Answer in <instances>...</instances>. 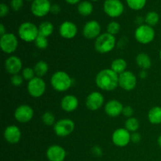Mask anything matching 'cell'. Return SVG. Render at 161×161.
Instances as JSON below:
<instances>
[{
	"instance_id": "cell-20",
	"label": "cell",
	"mask_w": 161,
	"mask_h": 161,
	"mask_svg": "<svg viewBox=\"0 0 161 161\" xmlns=\"http://www.w3.org/2000/svg\"><path fill=\"white\" fill-rule=\"evenodd\" d=\"M124 105L116 99L109 100L105 105V113L110 117H117L122 114Z\"/></svg>"
},
{
	"instance_id": "cell-3",
	"label": "cell",
	"mask_w": 161,
	"mask_h": 161,
	"mask_svg": "<svg viewBox=\"0 0 161 161\" xmlns=\"http://www.w3.org/2000/svg\"><path fill=\"white\" fill-rule=\"evenodd\" d=\"M116 45L115 36L108 32L101 34L94 42V49L100 53H108L113 51Z\"/></svg>"
},
{
	"instance_id": "cell-31",
	"label": "cell",
	"mask_w": 161,
	"mask_h": 161,
	"mask_svg": "<svg viewBox=\"0 0 161 161\" xmlns=\"http://www.w3.org/2000/svg\"><path fill=\"white\" fill-rule=\"evenodd\" d=\"M42 121L46 126L47 127H50V126H53L55 124L56 121V118L55 116L51 113V112H46L43 114L42 115Z\"/></svg>"
},
{
	"instance_id": "cell-34",
	"label": "cell",
	"mask_w": 161,
	"mask_h": 161,
	"mask_svg": "<svg viewBox=\"0 0 161 161\" xmlns=\"http://www.w3.org/2000/svg\"><path fill=\"white\" fill-rule=\"evenodd\" d=\"M120 30V25L117 21H111L107 25V32L113 36L118 34Z\"/></svg>"
},
{
	"instance_id": "cell-51",
	"label": "cell",
	"mask_w": 161,
	"mask_h": 161,
	"mask_svg": "<svg viewBox=\"0 0 161 161\" xmlns=\"http://www.w3.org/2000/svg\"></svg>"
},
{
	"instance_id": "cell-22",
	"label": "cell",
	"mask_w": 161,
	"mask_h": 161,
	"mask_svg": "<svg viewBox=\"0 0 161 161\" xmlns=\"http://www.w3.org/2000/svg\"><path fill=\"white\" fill-rule=\"evenodd\" d=\"M136 64L142 70H148L152 66V60L146 53H138L135 58Z\"/></svg>"
},
{
	"instance_id": "cell-50",
	"label": "cell",
	"mask_w": 161,
	"mask_h": 161,
	"mask_svg": "<svg viewBox=\"0 0 161 161\" xmlns=\"http://www.w3.org/2000/svg\"><path fill=\"white\" fill-rule=\"evenodd\" d=\"M28 161H33V160H28Z\"/></svg>"
},
{
	"instance_id": "cell-8",
	"label": "cell",
	"mask_w": 161,
	"mask_h": 161,
	"mask_svg": "<svg viewBox=\"0 0 161 161\" xmlns=\"http://www.w3.org/2000/svg\"><path fill=\"white\" fill-rule=\"evenodd\" d=\"M19 42L17 36L13 33H6L0 37V47L3 53L12 54L17 50Z\"/></svg>"
},
{
	"instance_id": "cell-6",
	"label": "cell",
	"mask_w": 161,
	"mask_h": 161,
	"mask_svg": "<svg viewBox=\"0 0 161 161\" xmlns=\"http://www.w3.org/2000/svg\"><path fill=\"white\" fill-rule=\"evenodd\" d=\"M53 127V131L57 136L65 138L74 131L75 124L72 119L69 118H64V119H61L57 121Z\"/></svg>"
},
{
	"instance_id": "cell-28",
	"label": "cell",
	"mask_w": 161,
	"mask_h": 161,
	"mask_svg": "<svg viewBox=\"0 0 161 161\" xmlns=\"http://www.w3.org/2000/svg\"><path fill=\"white\" fill-rule=\"evenodd\" d=\"M124 127L130 133L137 132L140 127L139 121L137 118L134 117V116L127 118V120L124 123Z\"/></svg>"
},
{
	"instance_id": "cell-15",
	"label": "cell",
	"mask_w": 161,
	"mask_h": 161,
	"mask_svg": "<svg viewBox=\"0 0 161 161\" xmlns=\"http://www.w3.org/2000/svg\"><path fill=\"white\" fill-rule=\"evenodd\" d=\"M102 27L97 20L86 22L83 28V35L87 39H96L101 35Z\"/></svg>"
},
{
	"instance_id": "cell-45",
	"label": "cell",
	"mask_w": 161,
	"mask_h": 161,
	"mask_svg": "<svg viewBox=\"0 0 161 161\" xmlns=\"http://www.w3.org/2000/svg\"><path fill=\"white\" fill-rule=\"evenodd\" d=\"M66 3H68L70 5H75L77 3H80V0H65Z\"/></svg>"
},
{
	"instance_id": "cell-49",
	"label": "cell",
	"mask_w": 161,
	"mask_h": 161,
	"mask_svg": "<svg viewBox=\"0 0 161 161\" xmlns=\"http://www.w3.org/2000/svg\"><path fill=\"white\" fill-rule=\"evenodd\" d=\"M27 1H32L33 2V1H34V0H27Z\"/></svg>"
},
{
	"instance_id": "cell-23",
	"label": "cell",
	"mask_w": 161,
	"mask_h": 161,
	"mask_svg": "<svg viewBox=\"0 0 161 161\" xmlns=\"http://www.w3.org/2000/svg\"><path fill=\"white\" fill-rule=\"evenodd\" d=\"M148 119L149 123L154 125L161 124V107L154 106L149 109L148 113Z\"/></svg>"
},
{
	"instance_id": "cell-32",
	"label": "cell",
	"mask_w": 161,
	"mask_h": 161,
	"mask_svg": "<svg viewBox=\"0 0 161 161\" xmlns=\"http://www.w3.org/2000/svg\"><path fill=\"white\" fill-rule=\"evenodd\" d=\"M35 45L39 50H44L48 47L49 46V41L48 38L45 37V36H42L41 35H39L36 39L35 40Z\"/></svg>"
},
{
	"instance_id": "cell-48",
	"label": "cell",
	"mask_w": 161,
	"mask_h": 161,
	"mask_svg": "<svg viewBox=\"0 0 161 161\" xmlns=\"http://www.w3.org/2000/svg\"><path fill=\"white\" fill-rule=\"evenodd\" d=\"M92 1H94V2H97V1H98V0H92Z\"/></svg>"
},
{
	"instance_id": "cell-30",
	"label": "cell",
	"mask_w": 161,
	"mask_h": 161,
	"mask_svg": "<svg viewBox=\"0 0 161 161\" xmlns=\"http://www.w3.org/2000/svg\"><path fill=\"white\" fill-rule=\"evenodd\" d=\"M147 0H126L129 8L133 10H141L145 7Z\"/></svg>"
},
{
	"instance_id": "cell-13",
	"label": "cell",
	"mask_w": 161,
	"mask_h": 161,
	"mask_svg": "<svg viewBox=\"0 0 161 161\" xmlns=\"http://www.w3.org/2000/svg\"><path fill=\"white\" fill-rule=\"evenodd\" d=\"M50 0H34L31 5V12L35 17H43L50 12Z\"/></svg>"
},
{
	"instance_id": "cell-5",
	"label": "cell",
	"mask_w": 161,
	"mask_h": 161,
	"mask_svg": "<svg viewBox=\"0 0 161 161\" xmlns=\"http://www.w3.org/2000/svg\"><path fill=\"white\" fill-rule=\"evenodd\" d=\"M155 35L153 28L146 24L138 26L135 31V39L142 45L151 43L155 39Z\"/></svg>"
},
{
	"instance_id": "cell-7",
	"label": "cell",
	"mask_w": 161,
	"mask_h": 161,
	"mask_svg": "<svg viewBox=\"0 0 161 161\" xmlns=\"http://www.w3.org/2000/svg\"><path fill=\"white\" fill-rule=\"evenodd\" d=\"M27 90L31 97L39 98L45 94L47 90V83L42 78L36 76L28 82Z\"/></svg>"
},
{
	"instance_id": "cell-43",
	"label": "cell",
	"mask_w": 161,
	"mask_h": 161,
	"mask_svg": "<svg viewBox=\"0 0 161 161\" xmlns=\"http://www.w3.org/2000/svg\"><path fill=\"white\" fill-rule=\"evenodd\" d=\"M6 28H5V26H4V25H3V24H1V25H0V36H3V35H5V34H6Z\"/></svg>"
},
{
	"instance_id": "cell-18",
	"label": "cell",
	"mask_w": 161,
	"mask_h": 161,
	"mask_svg": "<svg viewBox=\"0 0 161 161\" xmlns=\"http://www.w3.org/2000/svg\"><path fill=\"white\" fill-rule=\"evenodd\" d=\"M4 139L9 144H17L21 138V131L19 127L16 125H9L3 132Z\"/></svg>"
},
{
	"instance_id": "cell-44",
	"label": "cell",
	"mask_w": 161,
	"mask_h": 161,
	"mask_svg": "<svg viewBox=\"0 0 161 161\" xmlns=\"http://www.w3.org/2000/svg\"><path fill=\"white\" fill-rule=\"evenodd\" d=\"M143 21H145V19H143L142 17H136V20H135V23L138 24V26H139V25H143V24H142Z\"/></svg>"
},
{
	"instance_id": "cell-26",
	"label": "cell",
	"mask_w": 161,
	"mask_h": 161,
	"mask_svg": "<svg viewBox=\"0 0 161 161\" xmlns=\"http://www.w3.org/2000/svg\"><path fill=\"white\" fill-rule=\"evenodd\" d=\"M93 9H94V7H93L92 3L88 1L80 2L77 6V10L79 14L83 17H87L91 15L93 12Z\"/></svg>"
},
{
	"instance_id": "cell-35",
	"label": "cell",
	"mask_w": 161,
	"mask_h": 161,
	"mask_svg": "<svg viewBox=\"0 0 161 161\" xmlns=\"http://www.w3.org/2000/svg\"><path fill=\"white\" fill-rule=\"evenodd\" d=\"M24 78L20 74H16L11 76L10 83L13 86H21L22 83H24Z\"/></svg>"
},
{
	"instance_id": "cell-1",
	"label": "cell",
	"mask_w": 161,
	"mask_h": 161,
	"mask_svg": "<svg viewBox=\"0 0 161 161\" xmlns=\"http://www.w3.org/2000/svg\"><path fill=\"white\" fill-rule=\"evenodd\" d=\"M97 87L104 91H113L119 86V75L111 69L101 70L95 77Z\"/></svg>"
},
{
	"instance_id": "cell-2",
	"label": "cell",
	"mask_w": 161,
	"mask_h": 161,
	"mask_svg": "<svg viewBox=\"0 0 161 161\" xmlns=\"http://www.w3.org/2000/svg\"><path fill=\"white\" fill-rule=\"evenodd\" d=\"M50 84L53 89L58 92H65L72 87L73 80L64 71H57L50 78Z\"/></svg>"
},
{
	"instance_id": "cell-41",
	"label": "cell",
	"mask_w": 161,
	"mask_h": 161,
	"mask_svg": "<svg viewBox=\"0 0 161 161\" xmlns=\"http://www.w3.org/2000/svg\"><path fill=\"white\" fill-rule=\"evenodd\" d=\"M60 12H61V7H60L59 5H52L51 8H50V13H52L53 14H58Z\"/></svg>"
},
{
	"instance_id": "cell-11",
	"label": "cell",
	"mask_w": 161,
	"mask_h": 161,
	"mask_svg": "<svg viewBox=\"0 0 161 161\" xmlns=\"http://www.w3.org/2000/svg\"><path fill=\"white\" fill-rule=\"evenodd\" d=\"M14 118L20 124L30 122L34 116V110L30 105L24 104L17 107L14 111Z\"/></svg>"
},
{
	"instance_id": "cell-46",
	"label": "cell",
	"mask_w": 161,
	"mask_h": 161,
	"mask_svg": "<svg viewBox=\"0 0 161 161\" xmlns=\"http://www.w3.org/2000/svg\"><path fill=\"white\" fill-rule=\"evenodd\" d=\"M157 143H158L159 146L161 148V135L158 137V139H157Z\"/></svg>"
},
{
	"instance_id": "cell-33",
	"label": "cell",
	"mask_w": 161,
	"mask_h": 161,
	"mask_svg": "<svg viewBox=\"0 0 161 161\" xmlns=\"http://www.w3.org/2000/svg\"><path fill=\"white\" fill-rule=\"evenodd\" d=\"M21 75L23 76L24 80H27V81H30L32 80L34 77H36V74H35L34 69L31 67H25L22 69Z\"/></svg>"
},
{
	"instance_id": "cell-24",
	"label": "cell",
	"mask_w": 161,
	"mask_h": 161,
	"mask_svg": "<svg viewBox=\"0 0 161 161\" xmlns=\"http://www.w3.org/2000/svg\"><path fill=\"white\" fill-rule=\"evenodd\" d=\"M127 63L124 58H116L113 60L110 65V69L118 75H120L121 73L127 71Z\"/></svg>"
},
{
	"instance_id": "cell-16",
	"label": "cell",
	"mask_w": 161,
	"mask_h": 161,
	"mask_svg": "<svg viewBox=\"0 0 161 161\" xmlns=\"http://www.w3.org/2000/svg\"><path fill=\"white\" fill-rule=\"evenodd\" d=\"M5 69L6 72L11 75L19 74V72L22 70V61L19 57L12 55V56L8 57L5 61Z\"/></svg>"
},
{
	"instance_id": "cell-10",
	"label": "cell",
	"mask_w": 161,
	"mask_h": 161,
	"mask_svg": "<svg viewBox=\"0 0 161 161\" xmlns=\"http://www.w3.org/2000/svg\"><path fill=\"white\" fill-rule=\"evenodd\" d=\"M130 136L131 133L129 132L125 127H120L113 131L112 135V141L116 146L123 148L128 146L129 143L131 142Z\"/></svg>"
},
{
	"instance_id": "cell-12",
	"label": "cell",
	"mask_w": 161,
	"mask_h": 161,
	"mask_svg": "<svg viewBox=\"0 0 161 161\" xmlns=\"http://www.w3.org/2000/svg\"><path fill=\"white\" fill-rule=\"evenodd\" d=\"M137 86V77L130 71H125L119 75V86L121 89L130 91Z\"/></svg>"
},
{
	"instance_id": "cell-47",
	"label": "cell",
	"mask_w": 161,
	"mask_h": 161,
	"mask_svg": "<svg viewBox=\"0 0 161 161\" xmlns=\"http://www.w3.org/2000/svg\"><path fill=\"white\" fill-rule=\"evenodd\" d=\"M160 61H161V49H160Z\"/></svg>"
},
{
	"instance_id": "cell-39",
	"label": "cell",
	"mask_w": 161,
	"mask_h": 161,
	"mask_svg": "<svg viewBox=\"0 0 161 161\" xmlns=\"http://www.w3.org/2000/svg\"><path fill=\"white\" fill-rule=\"evenodd\" d=\"M130 140L133 143H138L141 142L142 140V135L141 134L137 132H134L131 133V136H130Z\"/></svg>"
},
{
	"instance_id": "cell-9",
	"label": "cell",
	"mask_w": 161,
	"mask_h": 161,
	"mask_svg": "<svg viewBox=\"0 0 161 161\" xmlns=\"http://www.w3.org/2000/svg\"><path fill=\"white\" fill-rule=\"evenodd\" d=\"M103 9L108 17L116 18L122 15L124 6L120 0H105L104 2Z\"/></svg>"
},
{
	"instance_id": "cell-29",
	"label": "cell",
	"mask_w": 161,
	"mask_h": 161,
	"mask_svg": "<svg viewBox=\"0 0 161 161\" xmlns=\"http://www.w3.org/2000/svg\"><path fill=\"white\" fill-rule=\"evenodd\" d=\"M159 20H160V16L155 11H150V12L147 13L145 17V22L146 25H149L153 28L159 23Z\"/></svg>"
},
{
	"instance_id": "cell-21",
	"label": "cell",
	"mask_w": 161,
	"mask_h": 161,
	"mask_svg": "<svg viewBox=\"0 0 161 161\" xmlns=\"http://www.w3.org/2000/svg\"><path fill=\"white\" fill-rule=\"evenodd\" d=\"M79 106V100L75 95L67 94L62 97L61 101V108L66 113H72L75 111Z\"/></svg>"
},
{
	"instance_id": "cell-14",
	"label": "cell",
	"mask_w": 161,
	"mask_h": 161,
	"mask_svg": "<svg viewBox=\"0 0 161 161\" xmlns=\"http://www.w3.org/2000/svg\"><path fill=\"white\" fill-rule=\"evenodd\" d=\"M104 102L105 97L103 94L99 91H93L86 97L85 105L91 111H97L103 106Z\"/></svg>"
},
{
	"instance_id": "cell-4",
	"label": "cell",
	"mask_w": 161,
	"mask_h": 161,
	"mask_svg": "<svg viewBox=\"0 0 161 161\" xmlns=\"http://www.w3.org/2000/svg\"><path fill=\"white\" fill-rule=\"evenodd\" d=\"M18 36L22 41L26 42H35L39 36V27L29 21L23 22L18 28Z\"/></svg>"
},
{
	"instance_id": "cell-37",
	"label": "cell",
	"mask_w": 161,
	"mask_h": 161,
	"mask_svg": "<svg viewBox=\"0 0 161 161\" xmlns=\"http://www.w3.org/2000/svg\"><path fill=\"white\" fill-rule=\"evenodd\" d=\"M134 114V108H132L130 105H126V106H124V108H123L122 115L124 116L125 117L130 118L133 116Z\"/></svg>"
},
{
	"instance_id": "cell-38",
	"label": "cell",
	"mask_w": 161,
	"mask_h": 161,
	"mask_svg": "<svg viewBox=\"0 0 161 161\" xmlns=\"http://www.w3.org/2000/svg\"><path fill=\"white\" fill-rule=\"evenodd\" d=\"M9 7L5 3H1L0 4V17H4L9 14Z\"/></svg>"
},
{
	"instance_id": "cell-25",
	"label": "cell",
	"mask_w": 161,
	"mask_h": 161,
	"mask_svg": "<svg viewBox=\"0 0 161 161\" xmlns=\"http://www.w3.org/2000/svg\"><path fill=\"white\" fill-rule=\"evenodd\" d=\"M54 31V27L53 25L50 21L46 20L42 21L40 25H39V35L48 38L49 36H51Z\"/></svg>"
},
{
	"instance_id": "cell-40",
	"label": "cell",
	"mask_w": 161,
	"mask_h": 161,
	"mask_svg": "<svg viewBox=\"0 0 161 161\" xmlns=\"http://www.w3.org/2000/svg\"><path fill=\"white\" fill-rule=\"evenodd\" d=\"M92 153L96 157H102V149L100 146H95L92 149Z\"/></svg>"
},
{
	"instance_id": "cell-19",
	"label": "cell",
	"mask_w": 161,
	"mask_h": 161,
	"mask_svg": "<svg viewBox=\"0 0 161 161\" xmlns=\"http://www.w3.org/2000/svg\"><path fill=\"white\" fill-rule=\"evenodd\" d=\"M47 157L49 161H64L66 157V151L59 145H52L47 149Z\"/></svg>"
},
{
	"instance_id": "cell-42",
	"label": "cell",
	"mask_w": 161,
	"mask_h": 161,
	"mask_svg": "<svg viewBox=\"0 0 161 161\" xmlns=\"http://www.w3.org/2000/svg\"><path fill=\"white\" fill-rule=\"evenodd\" d=\"M148 76L147 70H141L139 72V77L141 79H146Z\"/></svg>"
},
{
	"instance_id": "cell-17",
	"label": "cell",
	"mask_w": 161,
	"mask_h": 161,
	"mask_svg": "<svg viewBox=\"0 0 161 161\" xmlns=\"http://www.w3.org/2000/svg\"><path fill=\"white\" fill-rule=\"evenodd\" d=\"M78 33V28L75 23L69 20L62 22L59 27V34L63 39H72Z\"/></svg>"
},
{
	"instance_id": "cell-27",
	"label": "cell",
	"mask_w": 161,
	"mask_h": 161,
	"mask_svg": "<svg viewBox=\"0 0 161 161\" xmlns=\"http://www.w3.org/2000/svg\"><path fill=\"white\" fill-rule=\"evenodd\" d=\"M34 71L36 76L40 77L42 78L47 75V73L49 71V65L45 61H39L35 64L34 66Z\"/></svg>"
},
{
	"instance_id": "cell-36",
	"label": "cell",
	"mask_w": 161,
	"mask_h": 161,
	"mask_svg": "<svg viewBox=\"0 0 161 161\" xmlns=\"http://www.w3.org/2000/svg\"><path fill=\"white\" fill-rule=\"evenodd\" d=\"M24 5L23 0H11L10 6L14 11H19Z\"/></svg>"
}]
</instances>
